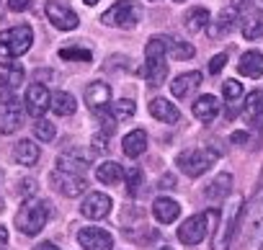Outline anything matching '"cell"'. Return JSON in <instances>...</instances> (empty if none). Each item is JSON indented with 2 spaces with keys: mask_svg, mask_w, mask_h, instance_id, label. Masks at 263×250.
Wrapping results in <instances>:
<instances>
[{
  "mask_svg": "<svg viewBox=\"0 0 263 250\" xmlns=\"http://www.w3.org/2000/svg\"><path fill=\"white\" fill-rule=\"evenodd\" d=\"M93 145H96L98 150H108V147H106V145H108V140H106V137H101V134H96V137H93Z\"/></svg>",
  "mask_w": 263,
  "mask_h": 250,
  "instance_id": "obj_42",
  "label": "cell"
},
{
  "mask_svg": "<svg viewBox=\"0 0 263 250\" xmlns=\"http://www.w3.org/2000/svg\"><path fill=\"white\" fill-rule=\"evenodd\" d=\"M88 165H90V155L88 152H80V150H67V152H62L57 158V168L60 170H67V173L83 176Z\"/></svg>",
  "mask_w": 263,
  "mask_h": 250,
  "instance_id": "obj_16",
  "label": "cell"
},
{
  "mask_svg": "<svg viewBox=\"0 0 263 250\" xmlns=\"http://www.w3.org/2000/svg\"><path fill=\"white\" fill-rule=\"evenodd\" d=\"M34 137L39 142H52L57 137V129H54V124L52 121H44V119H36L34 124Z\"/></svg>",
  "mask_w": 263,
  "mask_h": 250,
  "instance_id": "obj_34",
  "label": "cell"
},
{
  "mask_svg": "<svg viewBox=\"0 0 263 250\" xmlns=\"http://www.w3.org/2000/svg\"><path fill=\"white\" fill-rule=\"evenodd\" d=\"M47 18H49L60 31H72V29H78V24H80L78 13H75L72 8H67L65 3H47Z\"/></svg>",
  "mask_w": 263,
  "mask_h": 250,
  "instance_id": "obj_13",
  "label": "cell"
},
{
  "mask_svg": "<svg viewBox=\"0 0 263 250\" xmlns=\"http://www.w3.org/2000/svg\"><path fill=\"white\" fill-rule=\"evenodd\" d=\"M222 95H224L227 103H237V101L245 95V88H242L237 80H224V85H222Z\"/></svg>",
  "mask_w": 263,
  "mask_h": 250,
  "instance_id": "obj_35",
  "label": "cell"
},
{
  "mask_svg": "<svg viewBox=\"0 0 263 250\" xmlns=\"http://www.w3.org/2000/svg\"><path fill=\"white\" fill-rule=\"evenodd\" d=\"M6 240H8V229H6L3 224H0V245H3Z\"/></svg>",
  "mask_w": 263,
  "mask_h": 250,
  "instance_id": "obj_45",
  "label": "cell"
},
{
  "mask_svg": "<svg viewBox=\"0 0 263 250\" xmlns=\"http://www.w3.org/2000/svg\"><path fill=\"white\" fill-rule=\"evenodd\" d=\"M250 3V0H230V6H235V8H245Z\"/></svg>",
  "mask_w": 263,
  "mask_h": 250,
  "instance_id": "obj_44",
  "label": "cell"
},
{
  "mask_svg": "<svg viewBox=\"0 0 263 250\" xmlns=\"http://www.w3.org/2000/svg\"><path fill=\"white\" fill-rule=\"evenodd\" d=\"M24 78H26V72H24V67L18 62H3L0 65V85L3 88L13 90L24 83Z\"/></svg>",
  "mask_w": 263,
  "mask_h": 250,
  "instance_id": "obj_24",
  "label": "cell"
},
{
  "mask_svg": "<svg viewBox=\"0 0 263 250\" xmlns=\"http://www.w3.org/2000/svg\"><path fill=\"white\" fill-rule=\"evenodd\" d=\"M230 140H232L235 145H245V142H248V134H245V132H235Z\"/></svg>",
  "mask_w": 263,
  "mask_h": 250,
  "instance_id": "obj_41",
  "label": "cell"
},
{
  "mask_svg": "<svg viewBox=\"0 0 263 250\" xmlns=\"http://www.w3.org/2000/svg\"><path fill=\"white\" fill-rule=\"evenodd\" d=\"M240 209H242V199H235L224 214H219V227H214L212 232V250H230L232 245V237H235V227H237V219H240Z\"/></svg>",
  "mask_w": 263,
  "mask_h": 250,
  "instance_id": "obj_5",
  "label": "cell"
},
{
  "mask_svg": "<svg viewBox=\"0 0 263 250\" xmlns=\"http://www.w3.org/2000/svg\"><path fill=\"white\" fill-rule=\"evenodd\" d=\"M150 113H153L158 121H163V124H176V121L181 119V111H178L168 98H153V101H150Z\"/></svg>",
  "mask_w": 263,
  "mask_h": 250,
  "instance_id": "obj_21",
  "label": "cell"
},
{
  "mask_svg": "<svg viewBox=\"0 0 263 250\" xmlns=\"http://www.w3.org/2000/svg\"><path fill=\"white\" fill-rule=\"evenodd\" d=\"M217 113H219V101H217L214 95L204 93V95H199V98L194 101V116H196L199 121L209 124V121H214Z\"/></svg>",
  "mask_w": 263,
  "mask_h": 250,
  "instance_id": "obj_20",
  "label": "cell"
},
{
  "mask_svg": "<svg viewBox=\"0 0 263 250\" xmlns=\"http://www.w3.org/2000/svg\"><path fill=\"white\" fill-rule=\"evenodd\" d=\"M34 250H60V247H57L54 242H39V245H36Z\"/></svg>",
  "mask_w": 263,
  "mask_h": 250,
  "instance_id": "obj_43",
  "label": "cell"
},
{
  "mask_svg": "<svg viewBox=\"0 0 263 250\" xmlns=\"http://www.w3.org/2000/svg\"><path fill=\"white\" fill-rule=\"evenodd\" d=\"M230 191H232V176H230V173H219V176L206 186L204 196H206L209 201H222V199L230 196Z\"/></svg>",
  "mask_w": 263,
  "mask_h": 250,
  "instance_id": "obj_25",
  "label": "cell"
},
{
  "mask_svg": "<svg viewBox=\"0 0 263 250\" xmlns=\"http://www.w3.org/2000/svg\"><path fill=\"white\" fill-rule=\"evenodd\" d=\"M78 242L83 250H111L114 247V237L101 227H80Z\"/></svg>",
  "mask_w": 263,
  "mask_h": 250,
  "instance_id": "obj_12",
  "label": "cell"
},
{
  "mask_svg": "<svg viewBox=\"0 0 263 250\" xmlns=\"http://www.w3.org/2000/svg\"><path fill=\"white\" fill-rule=\"evenodd\" d=\"M217 158H219V152H214V150H209V147H191V150L181 152V155L176 158V163H178V168H181L186 176L199 178V176H204V173L217 163Z\"/></svg>",
  "mask_w": 263,
  "mask_h": 250,
  "instance_id": "obj_6",
  "label": "cell"
},
{
  "mask_svg": "<svg viewBox=\"0 0 263 250\" xmlns=\"http://www.w3.org/2000/svg\"><path fill=\"white\" fill-rule=\"evenodd\" d=\"M85 103L90 106V108H103L108 101H111V88L106 85V83H101V80H96V83H90L88 88H85Z\"/></svg>",
  "mask_w": 263,
  "mask_h": 250,
  "instance_id": "obj_23",
  "label": "cell"
},
{
  "mask_svg": "<svg viewBox=\"0 0 263 250\" xmlns=\"http://www.w3.org/2000/svg\"><path fill=\"white\" fill-rule=\"evenodd\" d=\"M60 57L62 60H75V62H90L93 60V54L88 49H80V47H62Z\"/></svg>",
  "mask_w": 263,
  "mask_h": 250,
  "instance_id": "obj_36",
  "label": "cell"
},
{
  "mask_svg": "<svg viewBox=\"0 0 263 250\" xmlns=\"http://www.w3.org/2000/svg\"><path fill=\"white\" fill-rule=\"evenodd\" d=\"M173 39L171 36H150L147 47H145V67H142V75L145 80L155 88L165 80L168 75V65H165V54L171 49Z\"/></svg>",
  "mask_w": 263,
  "mask_h": 250,
  "instance_id": "obj_2",
  "label": "cell"
},
{
  "mask_svg": "<svg viewBox=\"0 0 263 250\" xmlns=\"http://www.w3.org/2000/svg\"><path fill=\"white\" fill-rule=\"evenodd\" d=\"M140 18H142V8L135 3V0H116V3L101 16V24L132 29V26L140 24Z\"/></svg>",
  "mask_w": 263,
  "mask_h": 250,
  "instance_id": "obj_8",
  "label": "cell"
},
{
  "mask_svg": "<svg viewBox=\"0 0 263 250\" xmlns=\"http://www.w3.org/2000/svg\"><path fill=\"white\" fill-rule=\"evenodd\" d=\"M111 108V119L114 121H124V119H132L137 113V106H135V101H129V98H121V101H116L114 106H108Z\"/></svg>",
  "mask_w": 263,
  "mask_h": 250,
  "instance_id": "obj_32",
  "label": "cell"
},
{
  "mask_svg": "<svg viewBox=\"0 0 263 250\" xmlns=\"http://www.w3.org/2000/svg\"><path fill=\"white\" fill-rule=\"evenodd\" d=\"M183 24H186V29H189L191 34H196V31L206 29V24H209V11H206V8H191V11L186 13Z\"/></svg>",
  "mask_w": 263,
  "mask_h": 250,
  "instance_id": "obj_31",
  "label": "cell"
},
{
  "mask_svg": "<svg viewBox=\"0 0 263 250\" xmlns=\"http://www.w3.org/2000/svg\"><path fill=\"white\" fill-rule=\"evenodd\" d=\"M31 44H34V31L26 24L0 31V60L21 57V54H26L31 49Z\"/></svg>",
  "mask_w": 263,
  "mask_h": 250,
  "instance_id": "obj_4",
  "label": "cell"
},
{
  "mask_svg": "<svg viewBox=\"0 0 263 250\" xmlns=\"http://www.w3.org/2000/svg\"><path fill=\"white\" fill-rule=\"evenodd\" d=\"M121 173H124V168H121L119 163H114V160L101 163V165L96 168V178H98L103 186H114V183H119V181H121Z\"/></svg>",
  "mask_w": 263,
  "mask_h": 250,
  "instance_id": "obj_30",
  "label": "cell"
},
{
  "mask_svg": "<svg viewBox=\"0 0 263 250\" xmlns=\"http://www.w3.org/2000/svg\"><path fill=\"white\" fill-rule=\"evenodd\" d=\"M160 250H171V247H160Z\"/></svg>",
  "mask_w": 263,
  "mask_h": 250,
  "instance_id": "obj_47",
  "label": "cell"
},
{
  "mask_svg": "<svg viewBox=\"0 0 263 250\" xmlns=\"http://www.w3.org/2000/svg\"><path fill=\"white\" fill-rule=\"evenodd\" d=\"M21 116H24L21 101L6 88L0 93V134H13L21 127Z\"/></svg>",
  "mask_w": 263,
  "mask_h": 250,
  "instance_id": "obj_9",
  "label": "cell"
},
{
  "mask_svg": "<svg viewBox=\"0 0 263 250\" xmlns=\"http://www.w3.org/2000/svg\"><path fill=\"white\" fill-rule=\"evenodd\" d=\"M235 232L240 250H263V188L240 209Z\"/></svg>",
  "mask_w": 263,
  "mask_h": 250,
  "instance_id": "obj_1",
  "label": "cell"
},
{
  "mask_svg": "<svg viewBox=\"0 0 263 250\" xmlns=\"http://www.w3.org/2000/svg\"><path fill=\"white\" fill-rule=\"evenodd\" d=\"M178 214H181V204H178L176 199H171V196H158V199L153 201V217H155L160 224L176 222Z\"/></svg>",
  "mask_w": 263,
  "mask_h": 250,
  "instance_id": "obj_17",
  "label": "cell"
},
{
  "mask_svg": "<svg viewBox=\"0 0 263 250\" xmlns=\"http://www.w3.org/2000/svg\"><path fill=\"white\" fill-rule=\"evenodd\" d=\"M49 90H47V85H42V83H34V85H29V90H26V98H24V106H26V111L34 116V119H42L47 111H49Z\"/></svg>",
  "mask_w": 263,
  "mask_h": 250,
  "instance_id": "obj_11",
  "label": "cell"
},
{
  "mask_svg": "<svg viewBox=\"0 0 263 250\" xmlns=\"http://www.w3.org/2000/svg\"><path fill=\"white\" fill-rule=\"evenodd\" d=\"M176 3H183V0H176Z\"/></svg>",
  "mask_w": 263,
  "mask_h": 250,
  "instance_id": "obj_48",
  "label": "cell"
},
{
  "mask_svg": "<svg viewBox=\"0 0 263 250\" xmlns=\"http://www.w3.org/2000/svg\"><path fill=\"white\" fill-rule=\"evenodd\" d=\"M49 108H52L57 116H72L75 108H78V101H75V95H70V93H65V90H57V93L49 98Z\"/></svg>",
  "mask_w": 263,
  "mask_h": 250,
  "instance_id": "obj_28",
  "label": "cell"
},
{
  "mask_svg": "<svg viewBox=\"0 0 263 250\" xmlns=\"http://www.w3.org/2000/svg\"><path fill=\"white\" fill-rule=\"evenodd\" d=\"M237 21H240V8L227 6V8L217 16V21H214V24H206V34H209L212 39H219V36L230 34V31H232V26H235Z\"/></svg>",
  "mask_w": 263,
  "mask_h": 250,
  "instance_id": "obj_14",
  "label": "cell"
},
{
  "mask_svg": "<svg viewBox=\"0 0 263 250\" xmlns=\"http://www.w3.org/2000/svg\"><path fill=\"white\" fill-rule=\"evenodd\" d=\"M168 52H171L173 60H191L194 57V47L189 42H173Z\"/></svg>",
  "mask_w": 263,
  "mask_h": 250,
  "instance_id": "obj_37",
  "label": "cell"
},
{
  "mask_svg": "<svg viewBox=\"0 0 263 250\" xmlns=\"http://www.w3.org/2000/svg\"><path fill=\"white\" fill-rule=\"evenodd\" d=\"M201 85V72H183V75H178L176 80H173V85H171V93L176 95V98H186V95H191L196 88Z\"/></svg>",
  "mask_w": 263,
  "mask_h": 250,
  "instance_id": "obj_19",
  "label": "cell"
},
{
  "mask_svg": "<svg viewBox=\"0 0 263 250\" xmlns=\"http://www.w3.org/2000/svg\"><path fill=\"white\" fill-rule=\"evenodd\" d=\"M80 211H83V217H88V219H103V217H108V211H111V196L96 191V194H90V196L83 201Z\"/></svg>",
  "mask_w": 263,
  "mask_h": 250,
  "instance_id": "obj_15",
  "label": "cell"
},
{
  "mask_svg": "<svg viewBox=\"0 0 263 250\" xmlns=\"http://www.w3.org/2000/svg\"><path fill=\"white\" fill-rule=\"evenodd\" d=\"M217 209H209L206 214H194L189 219H183V224L178 227V240L183 245H199L209 232H212V222L217 219Z\"/></svg>",
  "mask_w": 263,
  "mask_h": 250,
  "instance_id": "obj_7",
  "label": "cell"
},
{
  "mask_svg": "<svg viewBox=\"0 0 263 250\" xmlns=\"http://www.w3.org/2000/svg\"><path fill=\"white\" fill-rule=\"evenodd\" d=\"M13 158L21 163V165H34V163H39V147L31 142V140H21L18 145H16V150H13Z\"/></svg>",
  "mask_w": 263,
  "mask_h": 250,
  "instance_id": "obj_29",
  "label": "cell"
},
{
  "mask_svg": "<svg viewBox=\"0 0 263 250\" xmlns=\"http://www.w3.org/2000/svg\"><path fill=\"white\" fill-rule=\"evenodd\" d=\"M18 191L29 199V196H31V191H34V181H21V188H18Z\"/></svg>",
  "mask_w": 263,
  "mask_h": 250,
  "instance_id": "obj_40",
  "label": "cell"
},
{
  "mask_svg": "<svg viewBox=\"0 0 263 250\" xmlns=\"http://www.w3.org/2000/svg\"><path fill=\"white\" fill-rule=\"evenodd\" d=\"M8 8H11V11L24 13V11H29V8H31V0H8Z\"/></svg>",
  "mask_w": 263,
  "mask_h": 250,
  "instance_id": "obj_39",
  "label": "cell"
},
{
  "mask_svg": "<svg viewBox=\"0 0 263 250\" xmlns=\"http://www.w3.org/2000/svg\"><path fill=\"white\" fill-rule=\"evenodd\" d=\"M83 3H85V6H96V3H98V0H83Z\"/></svg>",
  "mask_w": 263,
  "mask_h": 250,
  "instance_id": "obj_46",
  "label": "cell"
},
{
  "mask_svg": "<svg viewBox=\"0 0 263 250\" xmlns=\"http://www.w3.org/2000/svg\"><path fill=\"white\" fill-rule=\"evenodd\" d=\"M47 219H49V201H44L39 196H29L16 214V227L24 235H36L44 229Z\"/></svg>",
  "mask_w": 263,
  "mask_h": 250,
  "instance_id": "obj_3",
  "label": "cell"
},
{
  "mask_svg": "<svg viewBox=\"0 0 263 250\" xmlns=\"http://www.w3.org/2000/svg\"><path fill=\"white\" fill-rule=\"evenodd\" d=\"M227 65V54L222 52V54H217V57H212L209 60V72L212 75H217V72H222V67Z\"/></svg>",
  "mask_w": 263,
  "mask_h": 250,
  "instance_id": "obj_38",
  "label": "cell"
},
{
  "mask_svg": "<svg viewBox=\"0 0 263 250\" xmlns=\"http://www.w3.org/2000/svg\"><path fill=\"white\" fill-rule=\"evenodd\" d=\"M242 119H245L248 124L263 121V90H253V93L245 98V106H242Z\"/></svg>",
  "mask_w": 263,
  "mask_h": 250,
  "instance_id": "obj_27",
  "label": "cell"
},
{
  "mask_svg": "<svg viewBox=\"0 0 263 250\" xmlns=\"http://www.w3.org/2000/svg\"><path fill=\"white\" fill-rule=\"evenodd\" d=\"M49 183L54 186V191H60V194L67 196V199H75V196H80V194L88 188V183H85L83 176L67 173V170H54V173L49 176Z\"/></svg>",
  "mask_w": 263,
  "mask_h": 250,
  "instance_id": "obj_10",
  "label": "cell"
},
{
  "mask_svg": "<svg viewBox=\"0 0 263 250\" xmlns=\"http://www.w3.org/2000/svg\"><path fill=\"white\" fill-rule=\"evenodd\" d=\"M121 181L126 183V191H129L132 196H135V194L142 188V181H145V176H142V168H135V165H132V168H126V170L121 173Z\"/></svg>",
  "mask_w": 263,
  "mask_h": 250,
  "instance_id": "obj_33",
  "label": "cell"
},
{
  "mask_svg": "<svg viewBox=\"0 0 263 250\" xmlns=\"http://www.w3.org/2000/svg\"><path fill=\"white\" fill-rule=\"evenodd\" d=\"M242 36H245L248 42L263 39V11H260V8L250 11V13L242 18Z\"/></svg>",
  "mask_w": 263,
  "mask_h": 250,
  "instance_id": "obj_26",
  "label": "cell"
},
{
  "mask_svg": "<svg viewBox=\"0 0 263 250\" xmlns=\"http://www.w3.org/2000/svg\"><path fill=\"white\" fill-rule=\"evenodd\" d=\"M237 70H240V75H245V78H253V80L260 78V75H263V52H258V49L245 52V54L240 57Z\"/></svg>",
  "mask_w": 263,
  "mask_h": 250,
  "instance_id": "obj_22",
  "label": "cell"
},
{
  "mask_svg": "<svg viewBox=\"0 0 263 250\" xmlns=\"http://www.w3.org/2000/svg\"><path fill=\"white\" fill-rule=\"evenodd\" d=\"M145 147H147V134H145V129H132L129 134H124V140H121V150H124V155L126 158H140L142 152H145Z\"/></svg>",
  "mask_w": 263,
  "mask_h": 250,
  "instance_id": "obj_18",
  "label": "cell"
}]
</instances>
